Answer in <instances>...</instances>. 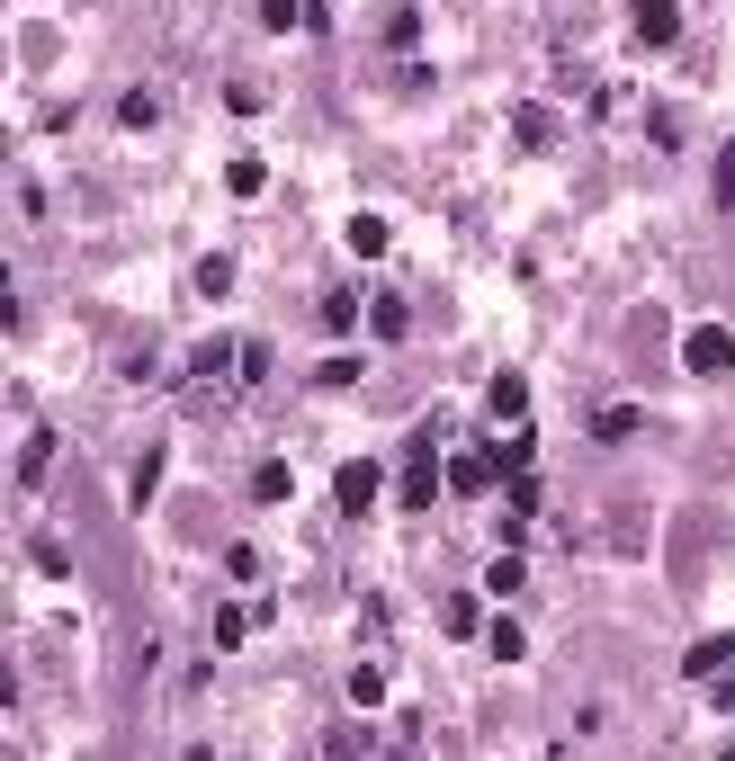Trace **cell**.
<instances>
[{"instance_id": "6da1fadb", "label": "cell", "mask_w": 735, "mask_h": 761, "mask_svg": "<svg viewBox=\"0 0 735 761\" xmlns=\"http://www.w3.org/2000/svg\"><path fill=\"white\" fill-rule=\"evenodd\" d=\"M682 368H691V377H726V368H735V340H726L717 323H700V331L682 340Z\"/></svg>"}, {"instance_id": "7a4b0ae2", "label": "cell", "mask_w": 735, "mask_h": 761, "mask_svg": "<svg viewBox=\"0 0 735 761\" xmlns=\"http://www.w3.org/2000/svg\"><path fill=\"white\" fill-rule=\"evenodd\" d=\"M628 28H637V45H673L682 36V0H628Z\"/></svg>"}, {"instance_id": "3957f363", "label": "cell", "mask_w": 735, "mask_h": 761, "mask_svg": "<svg viewBox=\"0 0 735 761\" xmlns=\"http://www.w3.org/2000/svg\"><path fill=\"white\" fill-rule=\"evenodd\" d=\"M502 466H511V457H494V448H457V457H448V493H485Z\"/></svg>"}, {"instance_id": "277c9868", "label": "cell", "mask_w": 735, "mask_h": 761, "mask_svg": "<svg viewBox=\"0 0 735 761\" xmlns=\"http://www.w3.org/2000/svg\"><path fill=\"white\" fill-rule=\"evenodd\" d=\"M377 483H386V475L359 457V466H342V475H332V502H342V511H368V502H377Z\"/></svg>"}, {"instance_id": "5b68a950", "label": "cell", "mask_w": 735, "mask_h": 761, "mask_svg": "<svg viewBox=\"0 0 735 761\" xmlns=\"http://www.w3.org/2000/svg\"><path fill=\"white\" fill-rule=\"evenodd\" d=\"M440 483H448V475H440L431 457H413V466H404V483H394V493H404V511H431V502H440Z\"/></svg>"}, {"instance_id": "8992f818", "label": "cell", "mask_w": 735, "mask_h": 761, "mask_svg": "<svg viewBox=\"0 0 735 761\" xmlns=\"http://www.w3.org/2000/svg\"><path fill=\"white\" fill-rule=\"evenodd\" d=\"M485 403H494V422H520V412H529V377H511V368H502Z\"/></svg>"}, {"instance_id": "52a82bcc", "label": "cell", "mask_w": 735, "mask_h": 761, "mask_svg": "<svg viewBox=\"0 0 735 761\" xmlns=\"http://www.w3.org/2000/svg\"><path fill=\"white\" fill-rule=\"evenodd\" d=\"M45 466H54V431H28V439H19V483H36Z\"/></svg>"}, {"instance_id": "ba28073f", "label": "cell", "mask_w": 735, "mask_h": 761, "mask_svg": "<svg viewBox=\"0 0 735 761\" xmlns=\"http://www.w3.org/2000/svg\"><path fill=\"white\" fill-rule=\"evenodd\" d=\"M386 242H394V233H386V216H350V251H359V260H377Z\"/></svg>"}, {"instance_id": "9c48e42d", "label": "cell", "mask_w": 735, "mask_h": 761, "mask_svg": "<svg viewBox=\"0 0 735 761\" xmlns=\"http://www.w3.org/2000/svg\"><path fill=\"white\" fill-rule=\"evenodd\" d=\"M628 431H637L628 403H601V412H592V439H628Z\"/></svg>"}, {"instance_id": "30bf717a", "label": "cell", "mask_w": 735, "mask_h": 761, "mask_svg": "<svg viewBox=\"0 0 735 761\" xmlns=\"http://www.w3.org/2000/svg\"><path fill=\"white\" fill-rule=\"evenodd\" d=\"M726 654H735V637H700V645H691V654H682V672H717V663H726Z\"/></svg>"}, {"instance_id": "8fae6325", "label": "cell", "mask_w": 735, "mask_h": 761, "mask_svg": "<svg viewBox=\"0 0 735 761\" xmlns=\"http://www.w3.org/2000/svg\"><path fill=\"white\" fill-rule=\"evenodd\" d=\"M350 323H359V296L332 287V296H323V331H350Z\"/></svg>"}, {"instance_id": "7c38bea8", "label": "cell", "mask_w": 735, "mask_h": 761, "mask_svg": "<svg viewBox=\"0 0 735 761\" xmlns=\"http://www.w3.org/2000/svg\"><path fill=\"white\" fill-rule=\"evenodd\" d=\"M296 19H314V0H260V28H296Z\"/></svg>"}, {"instance_id": "4fadbf2b", "label": "cell", "mask_w": 735, "mask_h": 761, "mask_svg": "<svg viewBox=\"0 0 735 761\" xmlns=\"http://www.w3.org/2000/svg\"><path fill=\"white\" fill-rule=\"evenodd\" d=\"M260 180H270V171H260L251 153H242V162H225V188H234V197H260Z\"/></svg>"}, {"instance_id": "5bb4252c", "label": "cell", "mask_w": 735, "mask_h": 761, "mask_svg": "<svg viewBox=\"0 0 735 761\" xmlns=\"http://www.w3.org/2000/svg\"><path fill=\"white\" fill-rule=\"evenodd\" d=\"M511 126H520V144H556V117H548V108H520Z\"/></svg>"}, {"instance_id": "9a60e30c", "label": "cell", "mask_w": 735, "mask_h": 761, "mask_svg": "<svg viewBox=\"0 0 735 761\" xmlns=\"http://www.w3.org/2000/svg\"><path fill=\"white\" fill-rule=\"evenodd\" d=\"M368 323H377L386 340H404V296H377V305H368Z\"/></svg>"}, {"instance_id": "2e32d148", "label": "cell", "mask_w": 735, "mask_h": 761, "mask_svg": "<svg viewBox=\"0 0 735 761\" xmlns=\"http://www.w3.org/2000/svg\"><path fill=\"white\" fill-rule=\"evenodd\" d=\"M350 699H359V708H377V699H386V672H377V663H359V672H350Z\"/></svg>"}, {"instance_id": "e0dca14e", "label": "cell", "mask_w": 735, "mask_h": 761, "mask_svg": "<svg viewBox=\"0 0 735 761\" xmlns=\"http://www.w3.org/2000/svg\"><path fill=\"white\" fill-rule=\"evenodd\" d=\"M251 637V609H216V645H242Z\"/></svg>"}, {"instance_id": "ac0fdd59", "label": "cell", "mask_w": 735, "mask_h": 761, "mask_svg": "<svg viewBox=\"0 0 735 761\" xmlns=\"http://www.w3.org/2000/svg\"><path fill=\"white\" fill-rule=\"evenodd\" d=\"M153 483H162V448H144V457H136V502H153Z\"/></svg>"}, {"instance_id": "d6986e66", "label": "cell", "mask_w": 735, "mask_h": 761, "mask_svg": "<svg viewBox=\"0 0 735 761\" xmlns=\"http://www.w3.org/2000/svg\"><path fill=\"white\" fill-rule=\"evenodd\" d=\"M717 206H735V144H726V162H717Z\"/></svg>"}]
</instances>
